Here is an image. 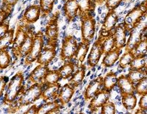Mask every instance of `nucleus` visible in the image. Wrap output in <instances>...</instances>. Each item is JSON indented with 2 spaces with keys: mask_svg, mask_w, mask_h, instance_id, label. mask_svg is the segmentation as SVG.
I'll use <instances>...</instances> for the list:
<instances>
[{
  "mask_svg": "<svg viewBox=\"0 0 147 114\" xmlns=\"http://www.w3.org/2000/svg\"><path fill=\"white\" fill-rule=\"evenodd\" d=\"M30 29V26L27 25V24L21 23L18 24V27H17L16 34L13 40V44H13L12 45V52L14 54V55L25 40Z\"/></svg>",
  "mask_w": 147,
  "mask_h": 114,
  "instance_id": "f8f14e48",
  "label": "nucleus"
},
{
  "mask_svg": "<svg viewBox=\"0 0 147 114\" xmlns=\"http://www.w3.org/2000/svg\"><path fill=\"white\" fill-rule=\"evenodd\" d=\"M64 1H66V0H64Z\"/></svg>",
  "mask_w": 147,
  "mask_h": 114,
  "instance_id": "603ef678",
  "label": "nucleus"
},
{
  "mask_svg": "<svg viewBox=\"0 0 147 114\" xmlns=\"http://www.w3.org/2000/svg\"><path fill=\"white\" fill-rule=\"evenodd\" d=\"M56 0H40L39 6L40 7V14L46 16L52 11L54 4Z\"/></svg>",
  "mask_w": 147,
  "mask_h": 114,
  "instance_id": "c9c22d12",
  "label": "nucleus"
},
{
  "mask_svg": "<svg viewBox=\"0 0 147 114\" xmlns=\"http://www.w3.org/2000/svg\"><path fill=\"white\" fill-rule=\"evenodd\" d=\"M38 113V106L36 105H34L31 106L24 113V114H37Z\"/></svg>",
  "mask_w": 147,
  "mask_h": 114,
  "instance_id": "09e8293b",
  "label": "nucleus"
},
{
  "mask_svg": "<svg viewBox=\"0 0 147 114\" xmlns=\"http://www.w3.org/2000/svg\"><path fill=\"white\" fill-rule=\"evenodd\" d=\"M134 57H135V55H134L133 52H125V53L122 55V57L119 60V65L120 68L124 69V68L127 67V65H129L131 61L133 60Z\"/></svg>",
  "mask_w": 147,
  "mask_h": 114,
  "instance_id": "58836bf2",
  "label": "nucleus"
},
{
  "mask_svg": "<svg viewBox=\"0 0 147 114\" xmlns=\"http://www.w3.org/2000/svg\"><path fill=\"white\" fill-rule=\"evenodd\" d=\"M122 105L127 111H132L137 105V97L135 94L121 95Z\"/></svg>",
  "mask_w": 147,
  "mask_h": 114,
  "instance_id": "c756f323",
  "label": "nucleus"
},
{
  "mask_svg": "<svg viewBox=\"0 0 147 114\" xmlns=\"http://www.w3.org/2000/svg\"><path fill=\"white\" fill-rule=\"evenodd\" d=\"M146 13V2L144 1L140 5H137L136 7L129 12L124 21V24L128 32L132 30V27L142 19L145 14Z\"/></svg>",
  "mask_w": 147,
  "mask_h": 114,
  "instance_id": "39448f33",
  "label": "nucleus"
},
{
  "mask_svg": "<svg viewBox=\"0 0 147 114\" xmlns=\"http://www.w3.org/2000/svg\"><path fill=\"white\" fill-rule=\"evenodd\" d=\"M81 18L82 41L90 43L96 32V20L92 14L80 15Z\"/></svg>",
  "mask_w": 147,
  "mask_h": 114,
  "instance_id": "20e7f679",
  "label": "nucleus"
},
{
  "mask_svg": "<svg viewBox=\"0 0 147 114\" xmlns=\"http://www.w3.org/2000/svg\"><path fill=\"white\" fill-rule=\"evenodd\" d=\"M24 78L22 72H18L12 77L4 97V102L5 104L11 105L12 103H13L18 94L22 92L24 87Z\"/></svg>",
  "mask_w": 147,
  "mask_h": 114,
  "instance_id": "7ed1b4c3",
  "label": "nucleus"
},
{
  "mask_svg": "<svg viewBox=\"0 0 147 114\" xmlns=\"http://www.w3.org/2000/svg\"><path fill=\"white\" fill-rule=\"evenodd\" d=\"M100 37V36H99ZM102 40V52L105 55L108 52L115 48V41H114L113 31L105 37H100Z\"/></svg>",
  "mask_w": 147,
  "mask_h": 114,
  "instance_id": "2f4dec72",
  "label": "nucleus"
},
{
  "mask_svg": "<svg viewBox=\"0 0 147 114\" xmlns=\"http://www.w3.org/2000/svg\"><path fill=\"white\" fill-rule=\"evenodd\" d=\"M11 62V57L6 49L0 51V69H5L9 66Z\"/></svg>",
  "mask_w": 147,
  "mask_h": 114,
  "instance_id": "4c0bfd02",
  "label": "nucleus"
},
{
  "mask_svg": "<svg viewBox=\"0 0 147 114\" xmlns=\"http://www.w3.org/2000/svg\"><path fill=\"white\" fill-rule=\"evenodd\" d=\"M146 56L135 57L129 64V69L141 70L146 67Z\"/></svg>",
  "mask_w": 147,
  "mask_h": 114,
  "instance_id": "e433bc0d",
  "label": "nucleus"
},
{
  "mask_svg": "<svg viewBox=\"0 0 147 114\" xmlns=\"http://www.w3.org/2000/svg\"><path fill=\"white\" fill-rule=\"evenodd\" d=\"M85 72H86V67L85 65L82 64L80 67H78V69L75 72H74V74H72L69 83L74 88H77L82 84L85 77Z\"/></svg>",
  "mask_w": 147,
  "mask_h": 114,
  "instance_id": "a878e982",
  "label": "nucleus"
},
{
  "mask_svg": "<svg viewBox=\"0 0 147 114\" xmlns=\"http://www.w3.org/2000/svg\"><path fill=\"white\" fill-rule=\"evenodd\" d=\"M7 82V77L3 76V77H0V97L2 96L3 91L5 90V88L6 86V84Z\"/></svg>",
  "mask_w": 147,
  "mask_h": 114,
  "instance_id": "a18cd8bd",
  "label": "nucleus"
},
{
  "mask_svg": "<svg viewBox=\"0 0 147 114\" xmlns=\"http://www.w3.org/2000/svg\"><path fill=\"white\" fill-rule=\"evenodd\" d=\"M14 39V29L8 30L2 37H0V51L6 49L13 44Z\"/></svg>",
  "mask_w": 147,
  "mask_h": 114,
  "instance_id": "7c9ffc66",
  "label": "nucleus"
},
{
  "mask_svg": "<svg viewBox=\"0 0 147 114\" xmlns=\"http://www.w3.org/2000/svg\"><path fill=\"white\" fill-rule=\"evenodd\" d=\"M135 94L140 96L147 94V77L135 84Z\"/></svg>",
  "mask_w": 147,
  "mask_h": 114,
  "instance_id": "ea45409f",
  "label": "nucleus"
},
{
  "mask_svg": "<svg viewBox=\"0 0 147 114\" xmlns=\"http://www.w3.org/2000/svg\"><path fill=\"white\" fill-rule=\"evenodd\" d=\"M110 91H107L102 88V89H101L99 92L90 99V101L88 108L92 112H95L99 108H100L104 104L107 103L110 99Z\"/></svg>",
  "mask_w": 147,
  "mask_h": 114,
  "instance_id": "9d476101",
  "label": "nucleus"
},
{
  "mask_svg": "<svg viewBox=\"0 0 147 114\" xmlns=\"http://www.w3.org/2000/svg\"><path fill=\"white\" fill-rule=\"evenodd\" d=\"M89 46H90V43L84 41L80 42L78 44L75 55L73 57L75 61V64H74L75 66L80 67L82 64V63L84 62L85 57H86L88 52Z\"/></svg>",
  "mask_w": 147,
  "mask_h": 114,
  "instance_id": "412c9836",
  "label": "nucleus"
},
{
  "mask_svg": "<svg viewBox=\"0 0 147 114\" xmlns=\"http://www.w3.org/2000/svg\"><path fill=\"white\" fill-rule=\"evenodd\" d=\"M40 16V7L39 5H30L25 10L23 17L21 19V24L30 25L38 20Z\"/></svg>",
  "mask_w": 147,
  "mask_h": 114,
  "instance_id": "ddd939ff",
  "label": "nucleus"
},
{
  "mask_svg": "<svg viewBox=\"0 0 147 114\" xmlns=\"http://www.w3.org/2000/svg\"><path fill=\"white\" fill-rule=\"evenodd\" d=\"M103 55L102 52V40L100 37L98 38L94 42V45L90 49V53L88 57V65L90 68H93L98 64L101 57Z\"/></svg>",
  "mask_w": 147,
  "mask_h": 114,
  "instance_id": "9b49d317",
  "label": "nucleus"
},
{
  "mask_svg": "<svg viewBox=\"0 0 147 114\" xmlns=\"http://www.w3.org/2000/svg\"><path fill=\"white\" fill-rule=\"evenodd\" d=\"M74 94V88L72 87L69 83H67L60 88L57 98L61 105H65L70 102Z\"/></svg>",
  "mask_w": 147,
  "mask_h": 114,
  "instance_id": "5701e85b",
  "label": "nucleus"
},
{
  "mask_svg": "<svg viewBox=\"0 0 147 114\" xmlns=\"http://www.w3.org/2000/svg\"><path fill=\"white\" fill-rule=\"evenodd\" d=\"M46 87L45 84L34 83L32 86H30L24 92L22 93L21 97L18 99L17 105L16 107H13L17 111L19 107H25L34 103L36 100L41 97V94L44 88Z\"/></svg>",
  "mask_w": 147,
  "mask_h": 114,
  "instance_id": "f03ea898",
  "label": "nucleus"
},
{
  "mask_svg": "<svg viewBox=\"0 0 147 114\" xmlns=\"http://www.w3.org/2000/svg\"><path fill=\"white\" fill-rule=\"evenodd\" d=\"M94 2L96 4H99V5H102L105 2V0H94Z\"/></svg>",
  "mask_w": 147,
  "mask_h": 114,
  "instance_id": "3c124183",
  "label": "nucleus"
},
{
  "mask_svg": "<svg viewBox=\"0 0 147 114\" xmlns=\"http://www.w3.org/2000/svg\"><path fill=\"white\" fill-rule=\"evenodd\" d=\"M123 0H105L106 7L108 10H115Z\"/></svg>",
  "mask_w": 147,
  "mask_h": 114,
  "instance_id": "37998d69",
  "label": "nucleus"
},
{
  "mask_svg": "<svg viewBox=\"0 0 147 114\" xmlns=\"http://www.w3.org/2000/svg\"><path fill=\"white\" fill-rule=\"evenodd\" d=\"M59 13L56 12L51 17L50 20L46 27L45 35L48 40V45L51 47H57L58 41Z\"/></svg>",
  "mask_w": 147,
  "mask_h": 114,
  "instance_id": "423d86ee",
  "label": "nucleus"
},
{
  "mask_svg": "<svg viewBox=\"0 0 147 114\" xmlns=\"http://www.w3.org/2000/svg\"><path fill=\"white\" fill-rule=\"evenodd\" d=\"M9 30V24L7 23H2L0 25V37H2V35L7 32Z\"/></svg>",
  "mask_w": 147,
  "mask_h": 114,
  "instance_id": "de8ad7c7",
  "label": "nucleus"
},
{
  "mask_svg": "<svg viewBox=\"0 0 147 114\" xmlns=\"http://www.w3.org/2000/svg\"><path fill=\"white\" fill-rule=\"evenodd\" d=\"M118 77L116 74L113 72L107 73L103 77V88L108 91H111L117 83Z\"/></svg>",
  "mask_w": 147,
  "mask_h": 114,
  "instance_id": "c85d7f7f",
  "label": "nucleus"
},
{
  "mask_svg": "<svg viewBox=\"0 0 147 114\" xmlns=\"http://www.w3.org/2000/svg\"><path fill=\"white\" fill-rule=\"evenodd\" d=\"M128 31L127 30L124 23L119 24L115 26L113 30L114 41H115V48L122 49L124 48L127 43V35Z\"/></svg>",
  "mask_w": 147,
  "mask_h": 114,
  "instance_id": "4468645a",
  "label": "nucleus"
},
{
  "mask_svg": "<svg viewBox=\"0 0 147 114\" xmlns=\"http://www.w3.org/2000/svg\"><path fill=\"white\" fill-rule=\"evenodd\" d=\"M49 69L48 65L39 64L33 69L28 77V81L32 83H41Z\"/></svg>",
  "mask_w": 147,
  "mask_h": 114,
  "instance_id": "dca6fc26",
  "label": "nucleus"
},
{
  "mask_svg": "<svg viewBox=\"0 0 147 114\" xmlns=\"http://www.w3.org/2000/svg\"><path fill=\"white\" fill-rule=\"evenodd\" d=\"M103 88V77H98L96 79L93 80L90 82L84 94V96L86 100H90L94 96L100 91Z\"/></svg>",
  "mask_w": 147,
  "mask_h": 114,
  "instance_id": "f3484780",
  "label": "nucleus"
},
{
  "mask_svg": "<svg viewBox=\"0 0 147 114\" xmlns=\"http://www.w3.org/2000/svg\"><path fill=\"white\" fill-rule=\"evenodd\" d=\"M121 53V49L114 48L113 49L105 54L102 60V64L105 67H111L119 60Z\"/></svg>",
  "mask_w": 147,
  "mask_h": 114,
  "instance_id": "393cba45",
  "label": "nucleus"
},
{
  "mask_svg": "<svg viewBox=\"0 0 147 114\" xmlns=\"http://www.w3.org/2000/svg\"><path fill=\"white\" fill-rule=\"evenodd\" d=\"M44 40L43 32L41 31L36 32L34 36L33 43H32L31 50L24 58V65H29L36 61L40 52L44 48Z\"/></svg>",
  "mask_w": 147,
  "mask_h": 114,
  "instance_id": "0eeeda50",
  "label": "nucleus"
},
{
  "mask_svg": "<svg viewBox=\"0 0 147 114\" xmlns=\"http://www.w3.org/2000/svg\"><path fill=\"white\" fill-rule=\"evenodd\" d=\"M101 113L102 114H115V106L113 103L107 101L105 104L102 106Z\"/></svg>",
  "mask_w": 147,
  "mask_h": 114,
  "instance_id": "a19ab883",
  "label": "nucleus"
},
{
  "mask_svg": "<svg viewBox=\"0 0 147 114\" xmlns=\"http://www.w3.org/2000/svg\"><path fill=\"white\" fill-rule=\"evenodd\" d=\"M118 21H119V16L115 13V10H108V13L104 19L99 36L105 37L112 32L115 26L117 25Z\"/></svg>",
  "mask_w": 147,
  "mask_h": 114,
  "instance_id": "1a4fd4ad",
  "label": "nucleus"
},
{
  "mask_svg": "<svg viewBox=\"0 0 147 114\" xmlns=\"http://www.w3.org/2000/svg\"><path fill=\"white\" fill-rule=\"evenodd\" d=\"M146 111H144V110L140 109V108H139V110H137V111H136V114H138V113L146 114Z\"/></svg>",
  "mask_w": 147,
  "mask_h": 114,
  "instance_id": "8fccbe9b",
  "label": "nucleus"
},
{
  "mask_svg": "<svg viewBox=\"0 0 147 114\" xmlns=\"http://www.w3.org/2000/svg\"><path fill=\"white\" fill-rule=\"evenodd\" d=\"M116 85L119 87L121 95L135 94V85L129 80L127 75H121L118 77Z\"/></svg>",
  "mask_w": 147,
  "mask_h": 114,
  "instance_id": "aec40b11",
  "label": "nucleus"
},
{
  "mask_svg": "<svg viewBox=\"0 0 147 114\" xmlns=\"http://www.w3.org/2000/svg\"><path fill=\"white\" fill-rule=\"evenodd\" d=\"M63 13L69 22H71L78 13V5L76 0H66L63 5Z\"/></svg>",
  "mask_w": 147,
  "mask_h": 114,
  "instance_id": "4be33fe9",
  "label": "nucleus"
},
{
  "mask_svg": "<svg viewBox=\"0 0 147 114\" xmlns=\"http://www.w3.org/2000/svg\"><path fill=\"white\" fill-rule=\"evenodd\" d=\"M147 22L146 13L142 17L136 25L132 28L129 33V36L125 45V52H132L135 47L137 46L140 40H142L144 36L146 35Z\"/></svg>",
  "mask_w": 147,
  "mask_h": 114,
  "instance_id": "f257e3e1",
  "label": "nucleus"
},
{
  "mask_svg": "<svg viewBox=\"0 0 147 114\" xmlns=\"http://www.w3.org/2000/svg\"><path fill=\"white\" fill-rule=\"evenodd\" d=\"M80 15L92 14L95 10V2L92 0H76Z\"/></svg>",
  "mask_w": 147,
  "mask_h": 114,
  "instance_id": "bb28decb",
  "label": "nucleus"
},
{
  "mask_svg": "<svg viewBox=\"0 0 147 114\" xmlns=\"http://www.w3.org/2000/svg\"><path fill=\"white\" fill-rule=\"evenodd\" d=\"M9 15H10V13H8V12L5 11L2 9L0 10V25L3 23L4 21L6 19V18H7Z\"/></svg>",
  "mask_w": 147,
  "mask_h": 114,
  "instance_id": "49530a36",
  "label": "nucleus"
},
{
  "mask_svg": "<svg viewBox=\"0 0 147 114\" xmlns=\"http://www.w3.org/2000/svg\"><path fill=\"white\" fill-rule=\"evenodd\" d=\"M139 108L147 111V94L141 95V97L139 101Z\"/></svg>",
  "mask_w": 147,
  "mask_h": 114,
  "instance_id": "c03bdc74",
  "label": "nucleus"
},
{
  "mask_svg": "<svg viewBox=\"0 0 147 114\" xmlns=\"http://www.w3.org/2000/svg\"><path fill=\"white\" fill-rule=\"evenodd\" d=\"M77 39L73 35H67L63 40L62 48L60 51V58L63 61H68L74 57L77 51Z\"/></svg>",
  "mask_w": 147,
  "mask_h": 114,
  "instance_id": "6e6552de",
  "label": "nucleus"
},
{
  "mask_svg": "<svg viewBox=\"0 0 147 114\" xmlns=\"http://www.w3.org/2000/svg\"><path fill=\"white\" fill-rule=\"evenodd\" d=\"M56 56V47H44L36 61L38 64L49 65Z\"/></svg>",
  "mask_w": 147,
  "mask_h": 114,
  "instance_id": "a211bd4d",
  "label": "nucleus"
},
{
  "mask_svg": "<svg viewBox=\"0 0 147 114\" xmlns=\"http://www.w3.org/2000/svg\"><path fill=\"white\" fill-rule=\"evenodd\" d=\"M60 89V85L59 83L54 84L51 86H47L42 92L41 97L44 102L55 100L58 96Z\"/></svg>",
  "mask_w": 147,
  "mask_h": 114,
  "instance_id": "b1692460",
  "label": "nucleus"
},
{
  "mask_svg": "<svg viewBox=\"0 0 147 114\" xmlns=\"http://www.w3.org/2000/svg\"><path fill=\"white\" fill-rule=\"evenodd\" d=\"M18 1V0H3L2 9L10 13Z\"/></svg>",
  "mask_w": 147,
  "mask_h": 114,
  "instance_id": "79ce46f5",
  "label": "nucleus"
},
{
  "mask_svg": "<svg viewBox=\"0 0 147 114\" xmlns=\"http://www.w3.org/2000/svg\"><path fill=\"white\" fill-rule=\"evenodd\" d=\"M63 105H61L59 100H53L47 102L45 104L38 107V113L37 114H55L58 113L60 111V108Z\"/></svg>",
  "mask_w": 147,
  "mask_h": 114,
  "instance_id": "6ab92c4d",
  "label": "nucleus"
},
{
  "mask_svg": "<svg viewBox=\"0 0 147 114\" xmlns=\"http://www.w3.org/2000/svg\"><path fill=\"white\" fill-rule=\"evenodd\" d=\"M135 57H142L147 55V36L145 35L132 51Z\"/></svg>",
  "mask_w": 147,
  "mask_h": 114,
  "instance_id": "72a5a7b5",
  "label": "nucleus"
},
{
  "mask_svg": "<svg viewBox=\"0 0 147 114\" xmlns=\"http://www.w3.org/2000/svg\"><path fill=\"white\" fill-rule=\"evenodd\" d=\"M127 76L129 78V80L135 85L138 82H139L140 80L144 79V77H147L146 69L145 67L144 69H141V70H132V69H129V72Z\"/></svg>",
  "mask_w": 147,
  "mask_h": 114,
  "instance_id": "473e14b6",
  "label": "nucleus"
},
{
  "mask_svg": "<svg viewBox=\"0 0 147 114\" xmlns=\"http://www.w3.org/2000/svg\"><path fill=\"white\" fill-rule=\"evenodd\" d=\"M35 34L33 28H30L25 40L22 44V45L21 46L20 48L18 49V50L17 51L16 53L15 54L16 57H18V58H22V57H25L28 55L30 51L31 50V48H32Z\"/></svg>",
  "mask_w": 147,
  "mask_h": 114,
  "instance_id": "2eb2a0df",
  "label": "nucleus"
},
{
  "mask_svg": "<svg viewBox=\"0 0 147 114\" xmlns=\"http://www.w3.org/2000/svg\"><path fill=\"white\" fill-rule=\"evenodd\" d=\"M60 80V74L58 70H49L44 77L43 83L45 84V86H51L54 84L58 83Z\"/></svg>",
  "mask_w": 147,
  "mask_h": 114,
  "instance_id": "f704fd0d",
  "label": "nucleus"
},
{
  "mask_svg": "<svg viewBox=\"0 0 147 114\" xmlns=\"http://www.w3.org/2000/svg\"><path fill=\"white\" fill-rule=\"evenodd\" d=\"M75 70V65L71 61H66L63 65L58 69L60 79L67 80L71 77Z\"/></svg>",
  "mask_w": 147,
  "mask_h": 114,
  "instance_id": "cd10ccee",
  "label": "nucleus"
}]
</instances>
